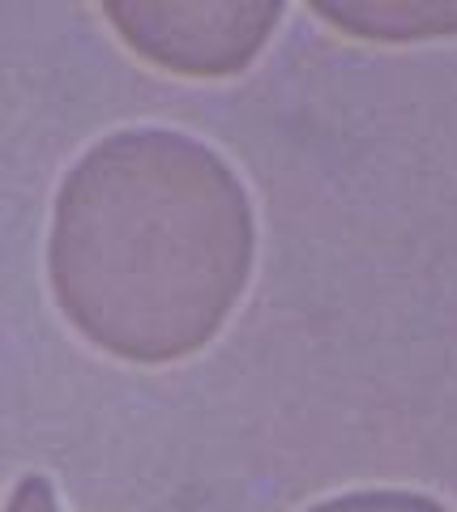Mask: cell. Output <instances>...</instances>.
<instances>
[{
	"mask_svg": "<svg viewBox=\"0 0 457 512\" xmlns=\"http://www.w3.org/2000/svg\"><path fill=\"white\" fill-rule=\"evenodd\" d=\"M240 175L176 128H124L77 158L56 192L47 278L69 325L129 363L201 350L252 274Z\"/></svg>",
	"mask_w": 457,
	"mask_h": 512,
	"instance_id": "6da1fadb",
	"label": "cell"
},
{
	"mask_svg": "<svg viewBox=\"0 0 457 512\" xmlns=\"http://www.w3.org/2000/svg\"><path fill=\"white\" fill-rule=\"evenodd\" d=\"M107 18L146 60L176 73L218 77L240 73L261 52L282 18L278 0H231V5H141L112 0Z\"/></svg>",
	"mask_w": 457,
	"mask_h": 512,
	"instance_id": "7a4b0ae2",
	"label": "cell"
},
{
	"mask_svg": "<svg viewBox=\"0 0 457 512\" xmlns=\"http://www.w3.org/2000/svg\"><path fill=\"white\" fill-rule=\"evenodd\" d=\"M329 22L342 30L372 39H411V35H440V30H457V5H317Z\"/></svg>",
	"mask_w": 457,
	"mask_h": 512,
	"instance_id": "3957f363",
	"label": "cell"
},
{
	"mask_svg": "<svg viewBox=\"0 0 457 512\" xmlns=\"http://www.w3.org/2000/svg\"><path fill=\"white\" fill-rule=\"evenodd\" d=\"M308 512H449L436 495L402 491V487H372V491H346L334 500L312 504Z\"/></svg>",
	"mask_w": 457,
	"mask_h": 512,
	"instance_id": "277c9868",
	"label": "cell"
},
{
	"mask_svg": "<svg viewBox=\"0 0 457 512\" xmlns=\"http://www.w3.org/2000/svg\"><path fill=\"white\" fill-rule=\"evenodd\" d=\"M0 512H60L56 504V487L43 474H26L18 487L9 491V504Z\"/></svg>",
	"mask_w": 457,
	"mask_h": 512,
	"instance_id": "5b68a950",
	"label": "cell"
}]
</instances>
